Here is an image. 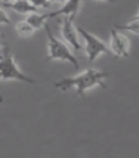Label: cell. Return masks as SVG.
<instances>
[{
	"mask_svg": "<svg viewBox=\"0 0 139 158\" xmlns=\"http://www.w3.org/2000/svg\"><path fill=\"white\" fill-rule=\"evenodd\" d=\"M50 3H56V5H61V3H65L67 0H49Z\"/></svg>",
	"mask_w": 139,
	"mask_h": 158,
	"instance_id": "obj_15",
	"label": "cell"
},
{
	"mask_svg": "<svg viewBox=\"0 0 139 158\" xmlns=\"http://www.w3.org/2000/svg\"><path fill=\"white\" fill-rule=\"evenodd\" d=\"M135 19H139V10H138V14H136V16H135Z\"/></svg>",
	"mask_w": 139,
	"mask_h": 158,
	"instance_id": "obj_19",
	"label": "cell"
},
{
	"mask_svg": "<svg viewBox=\"0 0 139 158\" xmlns=\"http://www.w3.org/2000/svg\"><path fill=\"white\" fill-rule=\"evenodd\" d=\"M2 3H6V2H12V0H0Z\"/></svg>",
	"mask_w": 139,
	"mask_h": 158,
	"instance_id": "obj_18",
	"label": "cell"
},
{
	"mask_svg": "<svg viewBox=\"0 0 139 158\" xmlns=\"http://www.w3.org/2000/svg\"><path fill=\"white\" fill-rule=\"evenodd\" d=\"M15 31H16V34L22 37V39H27V37H31V35L34 34V28L31 27L30 24H28L27 21H19V22H16V25H15Z\"/></svg>",
	"mask_w": 139,
	"mask_h": 158,
	"instance_id": "obj_10",
	"label": "cell"
},
{
	"mask_svg": "<svg viewBox=\"0 0 139 158\" xmlns=\"http://www.w3.org/2000/svg\"><path fill=\"white\" fill-rule=\"evenodd\" d=\"M107 77H108V73H105V71L89 68L86 71H83V73H80V74H77V76L64 77V78L53 83V86L56 89L64 90V92H67L70 89H74L78 96L84 98L87 90L93 89L96 86L102 87V89H107V84H105V78Z\"/></svg>",
	"mask_w": 139,
	"mask_h": 158,
	"instance_id": "obj_1",
	"label": "cell"
},
{
	"mask_svg": "<svg viewBox=\"0 0 139 158\" xmlns=\"http://www.w3.org/2000/svg\"><path fill=\"white\" fill-rule=\"evenodd\" d=\"M77 31H78V35L82 37V40H83V43H84L83 49H84V52H86L87 61L91 62V64H93L99 56L104 55V53H111L110 48H108L101 39H98L95 34L86 31V30L82 27L77 28Z\"/></svg>",
	"mask_w": 139,
	"mask_h": 158,
	"instance_id": "obj_3",
	"label": "cell"
},
{
	"mask_svg": "<svg viewBox=\"0 0 139 158\" xmlns=\"http://www.w3.org/2000/svg\"><path fill=\"white\" fill-rule=\"evenodd\" d=\"M25 21H27L28 24L34 28V30H40V28L44 27V24H46V21H48V16H46L44 14H40V12L37 10V12L28 14L27 18H25Z\"/></svg>",
	"mask_w": 139,
	"mask_h": 158,
	"instance_id": "obj_9",
	"label": "cell"
},
{
	"mask_svg": "<svg viewBox=\"0 0 139 158\" xmlns=\"http://www.w3.org/2000/svg\"><path fill=\"white\" fill-rule=\"evenodd\" d=\"M0 80H6V81L7 80H18V81H24L28 83V84L34 83V80L31 77L25 76L19 69L12 53H9L5 59L0 61Z\"/></svg>",
	"mask_w": 139,
	"mask_h": 158,
	"instance_id": "obj_4",
	"label": "cell"
},
{
	"mask_svg": "<svg viewBox=\"0 0 139 158\" xmlns=\"http://www.w3.org/2000/svg\"><path fill=\"white\" fill-rule=\"evenodd\" d=\"M2 46H5V37L0 34V48H2Z\"/></svg>",
	"mask_w": 139,
	"mask_h": 158,
	"instance_id": "obj_16",
	"label": "cell"
},
{
	"mask_svg": "<svg viewBox=\"0 0 139 158\" xmlns=\"http://www.w3.org/2000/svg\"><path fill=\"white\" fill-rule=\"evenodd\" d=\"M5 6L15 10L16 14H22V15H28V14H31V12H37L39 10L28 0H12V2H6Z\"/></svg>",
	"mask_w": 139,
	"mask_h": 158,
	"instance_id": "obj_8",
	"label": "cell"
},
{
	"mask_svg": "<svg viewBox=\"0 0 139 158\" xmlns=\"http://www.w3.org/2000/svg\"><path fill=\"white\" fill-rule=\"evenodd\" d=\"M9 53H11V50H9V48H7L6 44H5V46H2V48H0V61H2V59H5Z\"/></svg>",
	"mask_w": 139,
	"mask_h": 158,
	"instance_id": "obj_14",
	"label": "cell"
},
{
	"mask_svg": "<svg viewBox=\"0 0 139 158\" xmlns=\"http://www.w3.org/2000/svg\"><path fill=\"white\" fill-rule=\"evenodd\" d=\"M80 7H82V0H67L61 9H58V10L46 15V16H48V19L49 18H55V16H67V15L76 16L80 12Z\"/></svg>",
	"mask_w": 139,
	"mask_h": 158,
	"instance_id": "obj_7",
	"label": "cell"
},
{
	"mask_svg": "<svg viewBox=\"0 0 139 158\" xmlns=\"http://www.w3.org/2000/svg\"><path fill=\"white\" fill-rule=\"evenodd\" d=\"M73 21H74V16H71V15L64 16V19L59 22V25H61L59 33H61L62 40L65 41L73 50H82L83 46H82V41H80V37H78V31H77V28L74 27Z\"/></svg>",
	"mask_w": 139,
	"mask_h": 158,
	"instance_id": "obj_5",
	"label": "cell"
},
{
	"mask_svg": "<svg viewBox=\"0 0 139 158\" xmlns=\"http://www.w3.org/2000/svg\"><path fill=\"white\" fill-rule=\"evenodd\" d=\"M110 50L117 58H127L130 50V40L129 37L120 33L117 28L111 30V40H110Z\"/></svg>",
	"mask_w": 139,
	"mask_h": 158,
	"instance_id": "obj_6",
	"label": "cell"
},
{
	"mask_svg": "<svg viewBox=\"0 0 139 158\" xmlns=\"http://www.w3.org/2000/svg\"><path fill=\"white\" fill-rule=\"evenodd\" d=\"M95 2H107L108 3V2H112V0H95Z\"/></svg>",
	"mask_w": 139,
	"mask_h": 158,
	"instance_id": "obj_17",
	"label": "cell"
},
{
	"mask_svg": "<svg viewBox=\"0 0 139 158\" xmlns=\"http://www.w3.org/2000/svg\"><path fill=\"white\" fill-rule=\"evenodd\" d=\"M117 30H121V31H129L135 35H139V19H132L130 22H127L124 25H117Z\"/></svg>",
	"mask_w": 139,
	"mask_h": 158,
	"instance_id": "obj_11",
	"label": "cell"
},
{
	"mask_svg": "<svg viewBox=\"0 0 139 158\" xmlns=\"http://www.w3.org/2000/svg\"><path fill=\"white\" fill-rule=\"evenodd\" d=\"M33 6H36L37 9H40V7H43V9H46V7H49L52 3L49 2V0H28Z\"/></svg>",
	"mask_w": 139,
	"mask_h": 158,
	"instance_id": "obj_12",
	"label": "cell"
},
{
	"mask_svg": "<svg viewBox=\"0 0 139 158\" xmlns=\"http://www.w3.org/2000/svg\"><path fill=\"white\" fill-rule=\"evenodd\" d=\"M43 28L46 30V35H48V58H46V61H65L70 62L73 67L78 68V59L73 53L71 48L65 41L58 40L55 35L52 34V30L48 24H44Z\"/></svg>",
	"mask_w": 139,
	"mask_h": 158,
	"instance_id": "obj_2",
	"label": "cell"
},
{
	"mask_svg": "<svg viewBox=\"0 0 139 158\" xmlns=\"http://www.w3.org/2000/svg\"><path fill=\"white\" fill-rule=\"evenodd\" d=\"M9 24H11L9 15H7V12L3 7H0V25H9Z\"/></svg>",
	"mask_w": 139,
	"mask_h": 158,
	"instance_id": "obj_13",
	"label": "cell"
}]
</instances>
